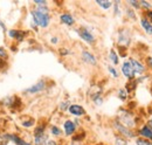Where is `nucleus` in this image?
<instances>
[{
    "instance_id": "obj_1",
    "label": "nucleus",
    "mask_w": 152,
    "mask_h": 145,
    "mask_svg": "<svg viewBox=\"0 0 152 145\" xmlns=\"http://www.w3.org/2000/svg\"><path fill=\"white\" fill-rule=\"evenodd\" d=\"M32 15L34 17V21L38 23L39 26H41L43 28L48 26V23H49V15L48 14L41 13L39 11H33L32 12Z\"/></svg>"
},
{
    "instance_id": "obj_2",
    "label": "nucleus",
    "mask_w": 152,
    "mask_h": 145,
    "mask_svg": "<svg viewBox=\"0 0 152 145\" xmlns=\"http://www.w3.org/2000/svg\"><path fill=\"white\" fill-rule=\"evenodd\" d=\"M122 72H123L125 77H128V78H133V76H134V70H133V67L130 61L123 63V66H122Z\"/></svg>"
},
{
    "instance_id": "obj_3",
    "label": "nucleus",
    "mask_w": 152,
    "mask_h": 145,
    "mask_svg": "<svg viewBox=\"0 0 152 145\" xmlns=\"http://www.w3.org/2000/svg\"><path fill=\"white\" fill-rule=\"evenodd\" d=\"M114 125H115V127L119 131V133H122L123 136H125V137H128V138H132V137H134V133L131 132L126 127H124L123 124H121V123H118V122H115Z\"/></svg>"
},
{
    "instance_id": "obj_4",
    "label": "nucleus",
    "mask_w": 152,
    "mask_h": 145,
    "mask_svg": "<svg viewBox=\"0 0 152 145\" xmlns=\"http://www.w3.org/2000/svg\"><path fill=\"white\" fill-rule=\"evenodd\" d=\"M77 33L80 34V36H81L84 41H87V42H89V43H93V42L95 41L94 35H93L90 32H88L86 28H80V29H77Z\"/></svg>"
},
{
    "instance_id": "obj_5",
    "label": "nucleus",
    "mask_w": 152,
    "mask_h": 145,
    "mask_svg": "<svg viewBox=\"0 0 152 145\" xmlns=\"http://www.w3.org/2000/svg\"><path fill=\"white\" fill-rule=\"evenodd\" d=\"M130 62H131V64H132V67H133L134 75L139 76V75H142L143 72H145V67H144L139 61H137V60H134V59H131Z\"/></svg>"
},
{
    "instance_id": "obj_6",
    "label": "nucleus",
    "mask_w": 152,
    "mask_h": 145,
    "mask_svg": "<svg viewBox=\"0 0 152 145\" xmlns=\"http://www.w3.org/2000/svg\"><path fill=\"white\" fill-rule=\"evenodd\" d=\"M118 43L122 46H128L130 43V36L126 33V31H121L118 34Z\"/></svg>"
},
{
    "instance_id": "obj_7",
    "label": "nucleus",
    "mask_w": 152,
    "mask_h": 145,
    "mask_svg": "<svg viewBox=\"0 0 152 145\" xmlns=\"http://www.w3.org/2000/svg\"><path fill=\"white\" fill-rule=\"evenodd\" d=\"M45 87H46L45 82H43V81H40V82H38L37 84H34L33 87L28 88V89L26 90V92H27V94H35V92H39V91L43 90Z\"/></svg>"
},
{
    "instance_id": "obj_8",
    "label": "nucleus",
    "mask_w": 152,
    "mask_h": 145,
    "mask_svg": "<svg viewBox=\"0 0 152 145\" xmlns=\"http://www.w3.org/2000/svg\"><path fill=\"white\" fill-rule=\"evenodd\" d=\"M82 59L88 63V64H91V66H95L96 64V59L95 56L89 53V52H83L82 53Z\"/></svg>"
},
{
    "instance_id": "obj_9",
    "label": "nucleus",
    "mask_w": 152,
    "mask_h": 145,
    "mask_svg": "<svg viewBox=\"0 0 152 145\" xmlns=\"http://www.w3.org/2000/svg\"><path fill=\"white\" fill-rule=\"evenodd\" d=\"M69 112L72 115H75V116H82V115L86 114L84 109L82 108V107H80V105H72V107H69Z\"/></svg>"
},
{
    "instance_id": "obj_10",
    "label": "nucleus",
    "mask_w": 152,
    "mask_h": 145,
    "mask_svg": "<svg viewBox=\"0 0 152 145\" xmlns=\"http://www.w3.org/2000/svg\"><path fill=\"white\" fill-rule=\"evenodd\" d=\"M139 133H140L143 137L149 138V139H151V141H152V127L145 125V127H143L142 129H140Z\"/></svg>"
},
{
    "instance_id": "obj_11",
    "label": "nucleus",
    "mask_w": 152,
    "mask_h": 145,
    "mask_svg": "<svg viewBox=\"0 0 152 145\" xmlns=\"http://www.w3.org/2000/svg\"><path fill=\"white\" fill-rule=\"evenodd\" d=\"M140 23H142L144 31H145L148 34H152V25L150 23V21H149L148 19L143 18L142 20H140Z\"/></svg>"
},
{
    "instance_id": "obj_12",
    "label": "nucleus",
    "mask_w": 152,
    "mask_h": 145,
    "mask_svg": "<svg viewBox=\"0 0 152 145\" xmlns=\"http://www.w3.org/2000/svg\"><path fill=\"white\" fill-rule=\"evenodd\" d=\"M64 131H66L67 135H72V133L75 131V124H74V122L67 121V122L64 123Z\"/></svg>"
},
{
    "instance_id": "obj_13",
    "label": "nucleus",
    "mask_w": 152,
    "mask_h": 145,
    "mask_svg": "<svg viewBox=\"0 0 152 145\" xmlns=\"http://www.w3.org/2000/svg\"><path fill=\"white\" fill-rule=\"evenodd\" d=\"M121 121H122L121 124H123L124 127H133V125H134L132 118H131L129 115H124V116L121 118Z\"/></svg>"
},
{
    "instance_id": "obj_14",
    "label": "nucleus",
    "mask_w": 152,
    "mask_h": 145,
    "mask_svg": "<svg viewBox=\"0 0 152 145\" xmlns=\"http://www.w3.org/2000/svg\"><path fill=\"white\" fill-rule=\"evenodd\" d=\"M60 19H61V21H62L63 23H66V25H68V26H72V25L74 23V19H73L72 15H69V14H62V15L60 17Z\"/></svg>"
},
{
    "instance_id": "obj_15",
    "label": "nucleus",
    "mask_w": 152,
    "mask_h": 145,
    "mask_svg": "<svg viewBox=\"0 0 152 145\" xmlns=\"http://www.w3.org/2000/svg\"><path fill=\"white\" fill-rule=\"evenodd\" d=\"M46 136L43 133H39V135H35V144L37 145H45L46 144Z\"/></svg>"
},
{
    "instance_id": "obj_16",
    "label": "nucleus",
    "mask_w": 152,
    "mask_h": 145,
    "mask_svg": "<svg viewBox=\"0 0 152 145\" xmlns=\"http://www.w3.org/2000/svg\"><path fill=\"white\" fill-rule=\"evenodd\" d=\"M101 7H103L104 10H108V8H110V6L113 5V2L111 1H103V0H97L96 1Z\"/></svg>"
},
{
    "instance_id": "obj_17",
    "label": "nucleus",
    "mask_w": 152,
    "mask_h": 145,
    "mask_svg": "<svg viewBox=\"0 0 152 145\" xmlns=\"http://www.w3.org/2000/svg\"><path fill=\"white\" fill-rule=\"evenodd\" d=\"M10 138H11L17 145H31V144H28V143H26V142H23L22 139H20L19 137H17V136H10Z\"/></svg>"
},
{
    "instance_id": "obj_18",
    "label": "nucleus",
    "mask_w": 152,
    "mask_h": 145,
    "mask_svg": "<svg viewBox=\"0 0 152 145\" xmlns=\"http://www.w3.org/2000/svg\"><path fill=\"white\" fill-rule=\"evenodd\" d=\"M22 35H23V34L20 33V32H17V31H10V36H12V37H17V39L21 40V39H22L21 36Z\"/></svg>"
},
{
    "instance_id": "obj_19",
    "label": "nucleus",
    "mask_w": 152,
    "mask_h": 145,
    "mask_svg": "<svg viewBox=\"0 0 152 145\" xmlns=\"http://www.w3.org/2000/svg\"><path fill=\"white\" fill-rule=\"evenodd\" d=\"M109 57H110V60L114 62L115 64L118 63V56H117V54L115 53V51H111V52H110V56H109Z\"/></svg>"
},
{
    "instance_id": "obj_20",
    "label": "nucleus",
    "mask_w": 152,
    "mask_h": 145,
    "mask_svg": "<svg viewBox=\"0 0 152 145\" xmlns=\"http://www.w3.org/2000/svg\"><path fill=\"white\" fill-rule=\"evenodd\" d=\"M115 142H116V145H128L126 141L123 139V138H121V137H116Z\"/></svg>"
},
{
    "instance_id": "obj_21",
    "label": "nucleus",
    "mask_w": 152,
    "mask_h": 145,
    "mask_svg": "<svg viewBox=\"0 0 152 145\" xmlns=\"http://www.w3.org/2000/svg\"><path fill=\"white\" fill-rule=\"evenodd\" d=\"M118 96H119L121 100H125L126 96H128V92H126L125 90H123V89H121V90L118 91Z\"/></svg>"
},
{
    "instance_id": "obj_22",
    "label": "nucleus",
    "mask_w": 152,
    "mask_h": 145,
    "mask_svg": "<svg viewBox=\"0 0 152 145\" xmlns=\"http://www.w3.org/2000/svg\"><path fill=\"white\" fill-rule=\"evenodd\" d=\"M136 145H152V143L148 142V141H144V139H137Z\"/></svg>"
},
{
    "instance_id": "obj_23",
    "label": "nucleus",
    "mask_w": 152,
    "mask_h": 145,
    "mask_svg": "<svg viewBox=\"0 0 152 145\" xmlns=\"http://www.w3.org/2000/svg\"><path fill=\"white\" fill-rule=\"evenodd\" d=\"M52 133L53 135H55V136H60L61 135V130L58 129V127H52Z\"/></svg>"
},
{
    "instance_id": "obj_24",
    "label": "nucleus",
    "mask_w": 152,
    "mask_h": 145,
    "mask_svg": "<svg viewBox=\"0 0 152 145\" xmlns=\"http://www.w3.org/2000/svg\"><path fill=\"white\" fill-rule=\"evenodd\" d=\"M139 5H140V6H143L144 8H148V10H150V8H151V5H150L148 1H144V0H142V1L139 2Z\"/></svg>"
},
{
    "instance_id": "obj_25",
    "label": "nucleus",
    "mask_w": 152,
    "mask_h": 145,
    "mask_svg": "<svg viewBox=\"0 0 152 145\" xmlns=\"http://www.w3.org/2000/svg\"><path fill=\"white\" fill-rule=\"evenodd\" d=\"M126 14L130 17L131 19H136V15H134V12H133L131 8H128L126 10Z\"/></svg>"
},
{
    "instance_id": "obj_26",
    "label": "nucleus",
    "mask_w": 152,
    "mask_h": 145,
    "mask_svg": "<svg viewBox=\"0 0 152 145\" xmlns=\"http://www.w3.org/2000/svg\"><path fill=\"white\" fill-rule=\"evenodd\" d=\"M108 70L111 72V75H113L114 77H118V72H116V70H115L113 67H108Z\"/></svg>"
},
{
    "instance_id": "obj_27",
    "label": "nucleus",
    "mask_w": 152,
    "mask_h": 145,
    "mask_svg": "<svg viewBox=\"0 0 152 145\" xmlns=\"http://www.w3.org/2000/svg\"><path fill=\"white\" fill-rule=\"evenodd\" d=\"M129 4H131L134 8H138L139 7V4L137 2V1H132V0H129Z\"/></svg>"
},
{
    "instance_id": "obj_28",
    "label": "nucleus",
    "mask_w": 152,
    "mask_h": 145,
    "mask_svg": "<svg viewBox=\"0 0 152 145\" xmlns=\"http://www.w3.org/2000/svg\"><path fill=\"white\" fill-rule=\"evenodd\" d=\"M146 15H148V19H149V21H151V22H152V11H148Z\"/></svg>"
},
{
    "instance_id": "obj_29",
    "label": "nucleus",
    "mask_w": 152,
    "mask_h": 145,
    "mask_svg": "<svg viewBox=\"0 0 152 145\" xmlns=\"http://www.w3.org/2000/svg\"><path fill=\"white\" fill-rule=\"evenodd\" d=\"M0 56H1V57H6V56H7L6 52H5L4 49H1V48H0Z\"/></svg>"
},
{
    "instance_id": "obj_30",
    "label": "nucleus",
    "mask_w": 152,
    "mask_h": 145,
    "mask_svg": "<svg viewBox=\"0 0 152 145\" xmlns=\"http://www.w3.org/2000/svg\"><path fill=\"white\" fill-rule=\"evenodd\" d=\"M46 145H56V143H55V141H47Z\"/></svg>"
},
{
    "instance_id": "obj_31",
    "label": "nucleus",
    "mask_w": 152,
    "mask_h": 145,
    "mask_svg": "<svg viewBox=\"0 0 152 145\" xmlns=\"http://www.w3.org/2000/svg\"><path fill=\"white\" fill-rule=\"evenodd\" d=\"M35 2H37V4H39V5H46V1H39V0H37Z\"/></svg>"
},
{
    "instance_id": "obj_32",
    "label": "nucleus",
    "mask_w": 152,
    "mask_h": 145,
    "mask_svg": "<svg viewBox=\"0 0 152 145\" xmlns=\"http://www.w3.org/2000/svg\"><path fill=\"white\" fill-rule=\"evenodd\" d=\"M149 66L152 68V57H149Z\"/></svg>"
},
{
    "instance_id": "obj_33",
    "label": "nucleus",
    "mask_w": 152,
    "mask_h": 145,
    "mask_svg": "<svg viewBox=\"0 0 152 145\" xmlns=\"http://www.w3.org/2000/svg\"><path fill=\"white\" fill-rule=\"evenodd\" d=\"M52 42H54V43H56V42H57V39H55V37H54V39H52Z\"/></svg>"
},
{
    "instance_id": "obj_34",
    "label": "nucleus",
    "mask_w": 152,
    "mask_h": 145,
    "mask_svg": "<svg viewBox=\"0 0 152 145\" xmlns=\"http://www.w3.org/2000/svg\"><path fill=\"white\" fill-rule=\"evenodd\" d=\"M150 125L152 127V117H151V119H150Z\"/></svg>"
}]
</instances>
